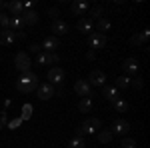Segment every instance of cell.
<instances>
[{"mask_svg":"<svg viewBox=\"0 0 150 148\" xmlns=\"http://www.w3.org/2000/svg\"><path fill=\"white\" fill-rule=\"evenodd\" d=\"M20 122H22V120H20V118H16V120H10V122H6V124H8V128H16Z\"/></svg>","mask_w":150,"mask_h":148,"instance_id":"obj_35","label":"cell"},{"mask_svg":"<svg viewBox=\"0 0 150 148\" xmlns=\"http://www.w3.org/2000/svg\"><path fill=\"white\" fill-rule=\"evenodd\" d=\"M32 116V104H24L22 106V116H20V120H28Z\"/></svg>","mask_w":150,"mask_h":148,"instance_id":"obj_29","label":"cell"},{"mask_svg":"<svg viewBox=\"0 0 150 148\" xmlns=\"http://www.w3.org/2000/svg\"><path fill=\"white\" fill-rule=\"evenodd\" d=\"M150 38V30L146 28L144 32H140V34H134L132 38H130V44L132 46H138V44H144V42H148Z\"/></svg>","mask_w":150,"mask_h":148,"instance_id":"obj_18","label":"cell"},{"mask_svg":"<svg viewBox=\"0 0 150 148\" xmlns=\"http://www.w3.org/2000/svg\"><path fill=\"white\" fill-rule=\"evenodd\" d=\"M88 46L92 48V50H100L106 46V36L100 34V32H92V34L88 36Z\"/></svg>","mask_w":150,"mask_h":148,"instance_id":"obj_4","label":"cell"},{"mask_svg":"<svg viewBox=\"0 0 150 148\" xmlns=\"http://www.w3.org/2000/svg\"><path fill=\"white\" fill-rule=\"evenodd\" d=\"M102 12H104V8L100 4L92 6V8H90V20H92V18H98V20H100V18H102Z\"/></svg>","mask_w":150,"mask_h":148,"instance_id":"obj_26","label":"cell"},{"mask_svg":"<svg viewBox=\"0 0 150 148\" xmlns=\"http://www.w3.org/2000/svg\"><path fill=\"white\" fill-rule=\"evenodd\" d=\"M4 6H6V2H2V0H0V12H2V8H4Z\"/></svg>","mask_w":150,"mask_h":148,"instance_id":"obj_38","label":"cell"},{"mask_svg":"<svg viewBox=\"0 0 150 148\" xmlns=\"http://www.w3.org/2000/svg\"><path fill=\"white\" fill-rule=\"evenodd\" d=\"M100 126H102V122H100L98 118H86V120L80 124V128H82L84 134H92V132H96Z\"/></svg>","mask_w":150,"mask_h":148,"instance_id":"obj_5","label":"cell"},{"mask_svg":"<svg viewBox=\"0 0 150 148\" xmlns=\"http://www.w3.org/2000/svg\"><path fill=\"white\" fill-rule=\"evenodd\" d=\"M74 92L82 96V98H86V96H92V90H90V84L86 82V80H76V84H74Z\"/></svg>","mask_w":150,"mask_h":148,"instance_id":"obj_9","label":"cell"},{"mask_svg":"<svg viewBox=\"0 0 150 148\" xmlns=\"http://www.w3.org/2000/svg\"><path fill=\"white\" fill-rule=\"evenodd\" d=\"M16 88L24 94H30V92H34L38 88V76H36L34 72H24L20 78L16 80Z\"/></svg>","mask_w":150,"mask_h":148,"instance_id":"obj_1","label":"cell"},{"mask_svg":"<svg viewBox=\"0 0 150 148\" xmlns=\"http://www.w3.org/2000/svg\"><path fill=\"white\" fill-rule=\"evenodd\" d=\"M120 148H136V142H134L132 138H122V142H120Z\"/></svg>","mask_w":150,"mask_h":148,"instance_id":"obj_31","label":"cell"},{"mask_svg":"<svg viewBox=\"0 0 150 148\" xmlns=\"http://www.w3.org/2000/svg\"><path fill=\"white\" fill-rule=\"evenodd\" d=\"M88 8H90V4H88L86 0H76V2L70 4V10L74 12V14H84Z\"/></svg>","mask_w":150,"mask_h":148,"instance_id":"obj_17","label":"cell"},{"mask_svg":"<svg viewBox=\"0 0 150 148\" xmlns=\"http://www.w3.org/2000/svg\"><path fill=\"white\" fill-rule=\"evenodd\" d=\"M6 122H8V116H6V112H2V116H0V128H4Z\"/></svg>","mask_w":150,"mask_h":148,"instance_id":"obj_34","label":"cell"},{"mask_svg":"<svg viewBox=\"0 0 150 148\" xmlns=\"http://www.w3.org/2000/svg\"><path fill=\"white\" fill-rule=\"evenodd\" d=\"M14 64H16V68L20 70V72H30V66H32V62H30V56L20 50V52H16V56H14Z\"/></svg>","mask_w":150,"mask_h":148,"instance_id":"obj_2","label":"cell"},{"mask_svg":"<svg viewBox=\"0 0 150 148\" xmlns=\"http://www.w3.org/2000/svg\"><path fill=\"white\" fill-rule=\"evenodd\" d=\"M36 94H38L40 100H50L52 96H56V90H54V86H52L50 82H44V84H38Z\"/></svg>","mask_w":150,"mask_h":148,"instance_id":"obj_3","label":"cell"},{"mask_svg":"<svg viewBox=\"0 0 150 148\" xmlns=\"http://www.w3.org/2000/svg\"><path fill=\"white\" fill-rule=\"evenodd\" d=\"M112 104H114L116 112H126V110H128V102H126V100H122V98H118V100L112 102Z\"/></svg>","mask_w":150,"mask_h":148,"instance_id":"obj_27","label":"cell"},{"mask_svg":"<svg viewBox=\"0 0 150 148\" xmlns=\"http://www.w3.org/2000/svg\"><path fill=\"white\" fill-rule=\"evenodd\" d=\"M138 60L136 58H126V60H122V70L126 72V74H138Z\"/></svg>","mask_w":150,"mask_h":148,"instance_id":"obj_10","label":"cell"},{"mask_svg":"<svg viewBox=\"0 0 150 148\" xmlns=\"http://www.w3.org/2000/svg\"><path fill=\"white\" fill-rule=\"evenodd\" d=\"M90 86H104V82H106V74H104L102 70H92L90 72V78L86 80Z\"/></svg>","mask_w":150,"mask_h":148,"instance_id":"obj_8","label":"cell"},{"mask_svg":"<svg viewBox=\"0 0 150 148\" xmlns=\"http://www.w3.org/2000/svg\"><path fill=\"white\" fill-rule=\"evenodd\" d=\"M64 70L60 68V66H52V68L48 70V80H50V84H62L64 82Z\"/></svg>","mask_w":150,"mask_h":148,"instance_id":"obj_6","label":"cell"},{"mask_svg":"<svg viewBox=\"0 0 150 148\" xmlns=\"http://www.w3.org/2000/svg\"><path fill=\"white\" fill-rule=\"evenodd\" d=\"M68 148H86V142H84V140H82V138L74 136V138H72V140H70Z\"/></svg>","mask_w":150,"mask_h":148,"instance_id":"obj_28","label":"cell"},{"mask_svg":"<svg viewBox=\"0 0 150 148\" xmlns=\"http://www.w3.org/2000/svg\"><path fill=\"white\" fill-rule=\"evenodd\" d=\"M50 30H52V32H54V34H68L70 32V26L66 22H64V20H60V18H54V20H52V24H50Z\"/></svg>","mask_w":150,"mask_h":148,"instance_id":"obj_7","label":"cell"},{"mask_svg":"<svg viewBox=\"0 0 150 148\" xmlns=\"http://www.w3.org/2000/svg\"><path fill=\"white\" fill-rule=\"evenodd\" d=\"M130 76H126V74H124V76H118V78H116V88H128V86H130Z\"/></svg>","mask_w":150,"mask_h":148,"instance_id":"obj_23","label":"cell"},{"mask_svg":"<svg viewBox=\"0 0 150 148\" xmlns=\"http://www.w3.org/2000/svg\"><path fill=\"white\" fill-rule=\"evenodd\" d=\"M4 8L10 12L12 16H20V14L24 12V2H6Z\"/></svg>","mask_w":150,"mask_h":148,"instance_id":"obj_15","label":"cell"},{"mask_svg":"<svg viewBox=\"0 0 150 148\" xmlns=\"http://www.w3.org/2000/svg\"><path fill=\"white\" fill-rule=\"evenodd\" d=\"M112 136H114V134H112L110 130H102V132H98V142H100V144H108V142L112 140Z\"/></svg>","mask_w":150,"mask_h":148,"instance_id":"obj_22","label":"cell"},{"mask_svg":"<svg viewBox=\"0 0 150 148\" xmlns=\"http://www.w3.org/2000/svg\"><path fill=\"white\" fill-rule=\"evenodd\" d=\"M58 60H60V56L56 52H48V64H56Z\"/></svg>","mask_w":150,"mask_h":148,"instance_id":"obj_33","label":"cell"},{"mask_svg":"<svg viewBox=\"0 0 150 148\" xmlns=\"http://www.w3.org/2000/svg\"><path fill=\"white\" fill-rule=\"evenodd\" d=\"M42 48L46 52H54L56 48H60V42H58L56 36H48V38H44V42H42Z\"/></svg>","mask_w":150,"mask_h":148,"instance_id":"obj_16","label":"cell"},{"mask_svg":"<svg viewBox=\"0 0 150 148\" xmlns=\"http://www.w3.org/2000/svg\"><path fill=\"white\" fill-rule=\"evenodd\" d=\"M14 40H16V36H14L12 30H2L0 32V44L10 46V44H14Z\"/></svg>","mask_w":150,"mask_h":148,"instance_id":"obj_19","label":"cell"},{"mask_svg":"<svg viewBox=\"0 0 150 148\" xmlns=\"http://www.w3.org/2000/svg\"><path fill=\"white\" fill-rule=\"evenodd\" d=\"M20 18H22L24 26H34V24L38 22V12H34V10H24L22 14H20Z\"/></svg>","mask_w":150,"mask_h":148,"instance_id":"obj_13","label":"cell"},{"mask_svg":"<svg viewBox=\"0 0 150 148\" xmlns=\"http://www.w3.org/2000/svg\"><path fill=\"white\" fill-rule=\"evenodd\" d=\"M76 28H78L80 32H84V34H90V32H94V22L90 18H80L78 24H76Z\"/></svg>","mask_w":150,"mask_h":148,"instance_id":"obj_14","label":"cell"},{"mask_svg":"<svg viewBox=\"0 0 150 148\" xmlns=\"http://www.w3.org/2000/svg\"><path fill=\"white\" fill-rule=\"evenodd\" d=\"M90 108H92V98H90V96L82 98L80 102H78V110H80V112H90Z\"/></svg>","mask_w":150,"mask_h":148,"instance_id":"obj_21","label":"cell"},{"mask_svg":"<svg viewBox=\"0 0 150 148\" xmlns=\"http://www.w3.org/2000/svg\"><path fill=\"white\" fill-rule=\"evenodd\" d=\"M128 130H130L128 120H122V118H120V120H116V122H114V126H112L110 132H112V134H118V136H122V134H126Z\"/></svg>","mask_w":150,"mask_h":148,"instance_id":"obj_12","label":"cell"},{"mask_svg":"<svg viewBox=\"0 0 150 148\" xmlns=\"http://www.w3.org/2000/svg\"><path fill=\"white\" fill-rule=\"evenodd\" d=\"M86 58H88V60H94V58H96V52H94V50H88V52H86Z\"/></svg>","mask_w":150,"mask_h":148,"instance_id":"obj_37","label":"cell"},{"mask_svg":"<svg viewBox=\"0 0 150 148\" xmlns=\"http://www.w3.org/2000/svg\"><path fill=\"white\" fill-rule=\"evenodd\" d=\"M8 26H10V14L0 12V28L2 30H8Z\"/></svg>","mask_w":150,"mask_h":148,"instance_id":"obj_24","label":"cell"},{"mask_svg":"<svg viewBox=\"0 0 150 148\" xmlns=\"http://www.w3.org/2000/svg\"><path fill=\"white\" fill-rule=\"evenodd\" d=\"M36 62H38L40 66L48 64V52H38V56H36Z\"/></svg>","mask_w":150,"mask_h":148,"instance_id":"obj_30","label":"cell"},{"mask_svg":"<svg viewBox=\"0 0 150 148\" xmlns=\"http://www.w3.org/2000/svg\"><path fill=\"white\" fill-rule=\"evenodd\" d=\"M102 96L108 100V102H116L120 98V90L116 86H104L102 88Z\"/></svg>","mask_w":150,"mask_h":148,"instance_id":"obj_11","label":"cell"},{"mask_svg":"<svg viewBox=\"0 0 150 148\" xmlns=\"http://www.w3.org/2000/svg\"><path fill=\"white\" fill-rule=\"evenodd\" d=\"M96 26H98V30H100V34H102V32H108V30H110V20H108V18H100V20H98V24H96Z\"/></svg>","mask_w":150,"mask_h":148,"instance_id":"obj_25","label":"cell"},{"mask_svg":"<svg viewBox=\"0 0 150 148\" xmlns=\"http://www.w3.org/2000/svg\"><path fill=\"white\" fill-rule=\"evenodd\" d=\"M130 86L136 88V90H140V88L144 86V82H142V78H134V80H130Z\"/></svg>","mask_w":150,"mask_h":148,"instance_id":"obj_32","label":"cell"},{"mask_svg":"<svg viewBox=\"0 0 150 148\" xmlns=\"http://www.w3.org/2000/svg\"><path fill=\"white\" fill-rule=\"evenodd\" d=\"M28 50H30V52H34V54H38V52H40V44H30Z\"/></svg>","mask_w":150,"mask_h":148,"instance_id":"obj_36","label":"cell"},{"mask_svg":"<svg viewBox=\"0 0 150 148\" xmlns=\"http://www.w3.org/2000/svg\"><path fill=\"white\" fill-rule=\"evenodd\" d=\"M24 28V22L20 16H10V26H8V30H12V32H20Z\"/></svg>","mask_w":150,"mask_h":148,"instance_id":"obj_20","label":"cell"}]
</instances>
